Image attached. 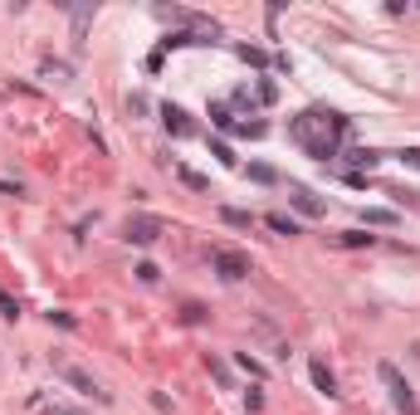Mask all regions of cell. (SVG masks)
<instances>
[{
    "label": "cell",
    "instance_id": "cell-15",
    "mask_svg": "<svg viewBox=\"0 0 420 415\" xmlns=\"http://www.w3.org/2000/svg\"><path fill=\"white\" fill-rule=\"evenodd\" d=\"M362 220H367V225H396V210H367V215H362Z\"/></svg>",
    "mask_w": 420,
    "mask_h": 415
},
{
    "label": "cell",
    "instance_id": "cell-11",
    "mask_svg": "<svg viewBox=\"0 0 420 415\" xmlns=\"http://www.w3.org/2000/svg\"><path fill=\"white\" fill-rule=\"evenodd\" d=\"M220 220H225V225H235V230H249V225H254V215H249V210H235V206L220 210Z\"/></svg>",
    "mask_w": 420,
    "mask_h": 415
},
{
    "label": "cell",
    "instance_id": "cell-10",
    "mask_svg": "<svg viewBox=\"0 0 420 415\" xmlns=\"http://www.w3.org/2000/svg\"><path fill=\"white\" fill-rule=\"evenodd\" d=\"M264 225H269L274 235H298V220H294V215H284V210H274V215H264Z\"/></svg>",
    "mask_w": 420,
    "mask_h": 415
},
{
    "label": "cell",
    "instance_id": "cell-17",
    "mask_svg": "<svg viewBox=\"0 0 420 415\" xmlns=\"http://www.w3.org/2000/svg\"><path fill=\"white\" fill-rule=\"evenodd\" d=\"M239 59H249V64H269V54H264V49H249V44H239Z\"/></svg>",
    "mask_w": 420,
    "mask_h": 415
},
{
    "label": "cell",
    "instance_id": "cell-18",
    "mask_svg": "<svg viewBox=\"0 0 420 415\" xmlns=\"http://www.w3.org/2000/svg\"><path fill=\"white\" fill-rule=\"evenodd\" d=\"M0 312H5V317H20V303H15L5 289H0Z\"/></svg>",
    "mask_w": 420,
    "mask_h": 415
},
{
    "label": "cell",
    "instance_id": "cell-4",
    "mask_svg": "<svg viewBox=\"0 0 420 415\" xmlns=\"http://www.w3.org/2000/svg\"><path fill=\"white\" fill-rule=\"evenodd\" d=\"M215 274L235 284V279H244V274H249V259H244V254H235V249H215Z\"/></svg>",
    "mask_w": 420,
    "mask_h": 415
},
{
    "label": "cell",
    "instance_id": "cell-3",
    "mask_svg": "<svg viewBox=\"0 0 420 415\" xmlns=\"http://www.w3.org/2000/svg\"><path fill=\"white\" fill-rule=\"evenodd\" d=\"M162 230H166V225H162L157 215H127V225H122V235H127L132 244H157Z\"/></svg>",
    "mask_w": 420,
    "mask_h": 415
},
{
    "label": "cell",
    "instance_id": "cell-16",
    "mask_svg": "<svg viewBox=\"0 0 420 415\" xmlns=\"http://www.w3.org/2000/svg\"><path fill=\"white\" fill-rule=\"evenodd\" d=\"M235 362H239V367H244V371H249V376H264V362H254V357H249V352H235Z\"/></svg>",
    "mask_w": 420,
    "mask_h": 415
},
{
    "label": "cell",
    "instance_id": "cell-24",
    "mask_svg": "<svg viewBox=\"0 0 420 415\" xmlns=\"http://www.w3.org/2000/svg\"><path fill=\"white\" fill-rule=\"evenodd\" d=\"M54 415H79V411H54Z\"/></svg>",
    "mask_w": 420,
    "mask_h": 415
},
{
    "label": "cell",
    "instance_id": "cell-21",
    "mask_svg": "<svg viewBox=\"0 0 420 415\" xmlns=\"http://www.w3.org/2000/svg\"><path fill=\"white\" fill-rule=\"evenodd\" d=\"M244 411H249V415L264 411V396H259V391H244Z\"/></svg>",
    "mask_w": 420,
    "mask_h": 415
},
{
    "label": "cell",
    "instance_id": "cell-23",
    "mask_svg": "<svg viewBox=\"0 0 420 415\" xmlns=\"http://www.w3.org/2000/svg\"><path fill=\"white\" fill-rule=\"evenodd\" d=\"M406 162H411V166L420 171V147H411V152H406Z\"/></svg>",
    "mask_w": 420,
    "mask_h": 415
},
{
    "label": "cell",
    "instance_id": "cell-14",
    "mask_svg": "<svg viewBox=\"0 0 420 415\" xmlns=\"http://www.w3.org/2000/svg\"><path fill=\"white\" fill-rule=\"evenodd\" d=\"M176 176H181L191 191H206V176H201V171H191V166H176Z\"/></svg>",
    "mask_w": 420,
    "mask_h": 415
},
{
    "label": "cell",
    "instance_id": "cell-20",
    "mask_svg": "<svg viewBox=\"0 0 420 415\" xmlns=\"http://www.w3.org/2000/svg\"><path fill=\"white\" fill-rule=\"evenodd\" d=\"M137 279H142V284H157L162 274H157V264H137Z\"/></svg>",
    "mask_w": 420,
    "mask_h": 415
},
{
    "label": "cell",
    "instance_id": "cell-7",
    "mask_svg": "<svg viewBox=\"0 0 420 415\" xmlns=\"http://www.w3.org/2000/svg\"><path fill=\"white\" fill-rule=\"evenodd\" d=\"M289 201H294V210H298V215H327V206H322V201H317L313 191H303V186H294V191H289Z\"/></svg>",
    "mask_w": 420,
    "mask_h": 415
},
{
    "label": "cell",
    "instance_id": "cell-2",
    "mask_svg": "<svg viewBox=\"0 0 420 415\" xmlns=\"http://www.w3.org/2000/svg\"><path fill=\"white\" fill-rule=\"evenodd\" d=\"M376 376L386 381V391H391V401H396V411L401 415H420V406H416V396H411V386H406V376L391 367V362H381L376 367Z\"/></svg>",
    "mask_w": 420,
    "mask_h": 415
},
{
    "label": "cell",
    "instance_id": "cell-22",
    "mask_svg": "<svg viewBox=\"0 0 420 415\" xmlns=\"http://www.w3.org/2000/svg\"><path fill=\"white\" fill-rule=\"evenodd\" d=\"M274 98H279V88H274V84L264 79V84H259V103H274Z\"/></svg>",
    "mask_w": 420,
    "mask_h": 415
},
{
    "label": "cell",
    "instance_id": "cell-13",
    "mask_svg": "<svg viewBox=\"0 0 420 415\" xmlns=\"http://www.w3.org/2000/svg\"><path fill=\"white\" fill-rule=\"evenodd\" d=\"M249 181H259V186H274V181H279V171H274V166H249Z\"/></svg>",
    "mask_w": 420,
    "mask_h": 415
},
{
    "label": "cell",
    "instance_id": "cell-8",
    "mask_svg": "<svg viewBox=\"0 0 420 415\" xmlns=\"http://www.w3.org/2000/svg\"><path fill=\"white\" fill-rule=\"evenodd\" d=\"M308 376H313V386L317 391H322V396H337V376H332V371H327V362H308Z\"/></svg>",
    "mask_w": 420,
    "mask_h": 415
},
{
    "label": "cell",
    "instance_id": "cell-9",
    "mask_svg": "<svg viewBox=\"0 0 420 415\" xmlns=\"http://www.w3.org/2000/svg\"><path fill=\"white\" fill-rule=\"evenodd\" d=\"M337 244H342V249H372V244H376V235H367V230H342V235H337Z\"/></svg>",
    "mask_w": 420,
    "mask_h": 415
},
{
    "label": "cell",
    "instance_id": "cell-1",
    "mask_svg": "<svg viewBox=\"0 0 420 415\" xmlns=\"http://www.w3.org/2000/svg\"><path fill=\"white\" fill-rule=\"evenodd\" d=\"M342 132H347V117H342V112H322V107H308V112H298V117L289 122V137H294L308 157H317V162H332V157H337Z\"/></svg>",
    "mask_w": 420,
    "mask_h": 415
},
{
    "label": "cell",
    "instance_id": "cell-5",
    "mask_svg": "<svg viewBox=\"0 0 420 415\" xmlns=\"http://www.w3.org/2000/svg\"><path fill=\"white\" fill-rule=\"evenodd\" d=\"M162 122H166L171 137H191L196 132V122L186 117V107H176V103H162Z\"/></svg>",
    "mask_w": 420,
    "mask_h": 415
},
{
    "label": "cell",
    "instance_id": "cell-6",
    "mask_svg": "<svg viewBox=\"0 0 420 415\" xmlns=\"http://www.w3.org/2000/svg\"><path fill=\"white\" fill-rule=\"evenodd\" d=\"M64 381H69L74 391H84V396H98V401H107V391H98V381H93L84 367H64Z\"/></svg>",
    "mask_w": 420,
    "mask_h": 415
},
{
    "label": "cell",
    "instance_id": "cell-12",
    "mask_svg": "<svg viewBox=\"0 0 420 415\" xmlns=\"http://www.w3.org/2000/svg\"><path fill=\"white\" fill-rule=\"evenodd\" d=\"M210 122H215V127H225V132H239V122L230 117V107H225V103H210Z\"/></svg>",
    "mask_w": 420,
    "mask_h": 415
},
{
    "label": "cell",
    "instance_id": "cell-19",
    "mask_svg": "<svg viewBox=\"0 0 420 415\" xmlns=\"http://www.w3.org/2000/svg\"><path fill=\"white\" fill-rule=\"evenodd\" d=\"M210 152H215V157H220V162H225V166H235V162H239V157H235V152H230V147H225V142H215V147H210Z\"/></svg>",
    "mask_w": 420,
    "mask_h": 415
}]
</instances>
